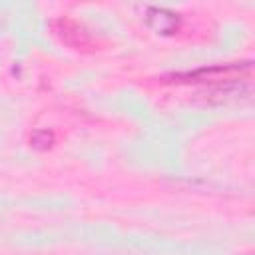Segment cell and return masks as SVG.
<instances>
[{
    "label": "cell",
    "mask_w": 255,
    "mask_h": 255,
    "mask_svg": "<svg viewBox=\"0 0 255 255\" xmlns=\"http://www.w3.org/2000/svg\"><path fill=\"white\" fill-rule=\"evenodd\" d=\"M251 76V62H233L225 66H209V68H197L193 72L177 74V82H189V84H233L247 80Z\"/></svg>",
    "instance_id": "6da1fadb"
},
{
    "label": "cell",
    "mask_w": 255,
    "mask_h": 255,
    "mask_svg": "<svg viewBox=\"0 0 255 255\" xmlns=\"http://www.w3.org/2000/svg\"><path fill=\"white\" fill-rule=\"evenodd\" d=\"M145 18H147V24L151 28H155L157 32H175L179 28V16L165 8L151 6V8H147Z\"/></svg>",
    "instance_id": "7a4b0ae2"
}]
</instances>
